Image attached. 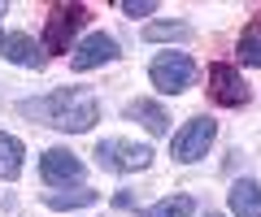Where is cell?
Segmentation results:
<instances>
[{"instance_id": "6da1fadb", "label": "cell", "mask_w": 261, "mask_h": 217, "mask_svg": "<svg viewBox=\"0 0 261 217\" xmlns=\"http://www.w3.org/2000/svg\"><path fill=\"white\" fill-rule=\"evenodd\" d=\"M22 113L35 117V122H44V126H57V131L74 135V131H92L96 126L100 104H96V96L87 91V87H57L44 100H27Z\"/></svg>"}, {"instance_id": "7a4b0ae2", "label": "cell", "mask_w": 261, "mask_h": 217, "mask_svg": "<svg viewBox=\"0 0 261 217\" xmlns=\"http://www.w3.org/2000/svg\"><path fill=\"white\" fill-rule=\"evenodd\" d=\"M148 78H152L157 91L183 96L187 87H192V78H196V61L187 57V52H157L152 66H148Z\"/></svg>"}, {"instance_id": "3957f363", "label": "cell", "mask_w": 261, "mask_h": 217, "mask_svg": "<svg viewBox=\"0 0 261 217\" xmlns=\"http://www.w3.org/2000/svg\"><path fill=\"white\" fill-rule=\"evenodd\" d=\"M96 161L105 170L135 174V170H148L152 165V148L148 143H135V139H100L96 143Z\"/></svg>"}, {"instance_id": "277c9868", "label": "cell", "mask_w": 261, "mask_h": 217, "mask_svg": "<svg viewBox=\"0 0 261 217\" xmlns=\"http://www.w3.org/2000/svg\"><path fill=\"white\" fill-rule=\"evenodd\" d=\"M214 139H218V122L214 117H192V122H183V131L170 139V152H174L178 165H192V161H200L209 152Z\"/></svg>"}, {"instance_id": "5b68a950", "label": "cell", "mask_w": 261, "mask_h": 217, "mask_svg": "<svg viewBox=\"0 0 261 217\" xmlns=\"http://www.w3.org/2000/svg\"><path fill=\"white\" fill-rule=\"evenodd\" d=\"M39 178L48 182V187H79L83 182V161L74 157L70 148H48L44 157H39Z\"/></svg>"}, {"instance_id": "8992f818", "label": "cell", "mask_w": 261, "mask_h": 217, "mask_svg": "<svg viewBox=\"0 0 261 217\" xmlns=\"http://www.w3.org/2000/svg\"><path fill=\"white\" fill-rule=\"evenodd\" d=\"M87 22V9L83 5H57L53 18H48V30H44V48L48 52H74L70 48V39H74V30Z\"/></svg>"}, {"instance_id": "52a82bcc", "label": "cell", "mask_w": 261, "mask_h": 217, "mask_svg": "<svg viewBox=\"0 0 261 217\" xmlns=\"http://www.w3.org/2000/svg\"><path fill=\"white\" fill-rule=\"evenodd\" d=\"M209 96H214L222 109H244L252 91H248V83L240 78L235 66H214L209 70Z\"/></svg>"}, {"instance_id": "ba28073f", "label": "cell", "mask_w": 261, "mask_h": 217, "mask_svg": "<svg viewBox=\"0 0 261 217\" xmlns=\"http://www.w3.org/2000/svg\"><path fill=\"white\" fill-rule=\"evenodd\" d=\"M113 57H118V39L105 35V30H96V35H87L83 44L74 48L70 66H74V70H96V66H109Z\"/></svg>"}, {"instance_id": "9c48e42d", "label": "cell", "mask_w": 261, "mask_h": 217, "mask_svg": "<svg viewBox=\"0 0 261 217\" xmlns=\"http://www.w3.org/2000/svg\"><path fill=\"white\" fill-rule=\"evenodd\" d=\"M0 57L13 61V66H27V70H39L44 66V48L35 44L31 35H22V30H13V35H0Z\"/></svg>"}, {"instance_id": "30bf717a", "label": "cell", "mask_w": 261, "mask_h": 217, "mask_svg": "<svg viewBox=\"0 0 261 217\" xmlns=\"http://www.w3.org/2000/svg\"><path fill=\"white\" fill-rule=\"evenodd\" d=\"M126 117H135V122H140L148 135H166V131H170L166 109H161V104H152V100H135V104H126Z\"/></svg>"}, {"instance_id": "8fae6325", "label": "cell", "mask_w": 261, "mask_h": 217, "mask_svg": "<svg viewBox=\"0 0 261 217\" xmlns=\"http://www.w3.org/2000/svg\"><path fill=\"white\" fill-rule=\"evenodd\" d=\"M231 213L235 217H261V187L252 178H240L231 187Z\"/></svg>"}, {"instance_id": "7c38bea8", "label": "cell", "mask_w": 261, "mask_h": 217, "mask_svg": "<svg viewBox=\"0 0 261 217\" xmlns=\"http://www.w3.org/2000/svg\"><path fill=\"white\" fill-rule=\"evenodd\" d=\"M96 200H100V191H92V187H61V191H48L44 204L65 213V208H92Z\"/></svg>"}, {"instance_id": "4fadbf2b", "label": "cell", "mask_w": 261, "mask_h": 217, "mask_svg": "<svg viewBox=\"0 0 261 217\" xmlns=\"http://www.w3.org/2000/svg\"><path fill=\"white\" fill-rule=\"evenodd\" d=\"M22 174V139L0 131V178H18Z\"/></svg>"}, {"instance_id": "5bb4252c", "label": "cell", "mask_w": 261, "mask_h": 217, "mask_svg": "<svg viewBox=\"0 0 261 217\" xmlns=\"http://www.w3.org/2000/svg\"><path fill=\"white\" fill-rule=\"evenodd\" d=\"M235 52H240V66H261V22H252V26L240 35Z\"/></svg>"}, {"instance_id": "9a60e30c", "label": "cell", "mask_w": 261, "mask_h": 217, "mask_svg": "<svg viewBox=\"0 0 261 217\" xmlns=\"http://www.w3.org/2000/svg\"><path fill=\"white\" fill-rule=\"evenodd\" d=\"M192 213H196L192 196H170V200H157L148 208V217H192Z\"/></svg>"}, {"instance_id": "2e32d148", "label": "cell", "mask_w": 261, "mask_h": 217, "mask_svg": "<svg viewBox=\"0 0 261 217\" xmlns=\"http://www.w3.org/2000/svg\"><path fill=\"white\" fill-rule=\"evenodd\" d=\"M144 39H187V26L183 22H152L144 30Z\"/></svg>"}, {"instance_id": "e0dca14e", "label": "cell", "mask_w": 261, "mask_h": 217, "mask_svg": "<svg viewBox=\"0 0 261 217\" xmlns=\"http://www.w3.org/2000/svg\"><path fill=\"white\" fill-rule=\"evenodd\" d=\"M122 13H126V18H152L157 5H152V0H122Z\"/></svg>"}, {"instance_id": "ac0fdd59", "label": "cell", "mask_w": 261, "mask_h": 217, "mask_svg": "<svg viewBox=\"0 0 261 217\" xmlns=\"http://www.w3.org/2000/svg\"><path fill=\"white\" fill-rule=\"evenodd\" d=\"M205 217H218V213H205Z\"/></svg>"}, {"instance_id": "d6986e66", "label": "cell", "mask_w": 261, "mask_h": 217, "mask_svg": "<svg viewBox=\"0 0 261 217\" xmlns=\"http://www.w3.org/2000/svg\"><path fill=\"white\" fill-rule=\"evenodd\" d=\"M0 13H5V5H0Z\"/></svg>"}]
</instances>
